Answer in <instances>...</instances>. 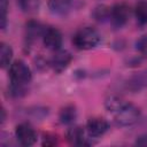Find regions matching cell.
Segmentation results:
<instances>
[{
  "mask_svg": "<svg viewBox=\"0 0 147 147\" xmlns=\"http://www.w3.org/2000/svg\"><path fill=\"white\" fill-rule=\"evenodd\" d=\"M10 93L14 96H21L25 93V86L31 82L32 74L28 64L22 60L14 61L9 67Z\"/></svg>",
  "mask_w": 147,
  "mask_h": 147,
  "instance_id": "cell-1",
  "label": "cell"
},
{
  "mask_svg": "<svg viewBox=\"0 0 147 147\" xmlns=\"http://www.w3.org/2000/svg\"><path fill=\"white\" fill-rule=\"evenodd\" d=\"M57 144V137L52 133H45L44 134V140L42 145L44 146H54Z\"/></svg>",
  "mask_w": 147,
  "mask_h": 147,
  "instance_id": "cell-19",
  "label": "cell"
},
{
  "mask_svg": "<svg viewBox=\"0 0 147 147\" xmlns=\"http://www.w3.org/2000/svg\"><path fill=\"white\" fill-rule=\"evenodd\" d=\"M126 87L132 92H137L142 88H146L147 87V69L131 76L126 80Z\"/></svg>",
  "mask_w": 147,
  "mask_h": 147,
  "instance_id": "cell-11",
  "label": "cell"
},
{
  "mask_svg": "<svg viewBox=\"0 0 147 147\" xmlns=\"http://www.w3.org/2000/svg\"><path fill=\"white\" fill-rule=\"evenodd\" d=\"M110 9L111 8L103 5L98 6L93 11V16L96 21H105L106 18H110Z\"/></svg>",
  "mask_w": 147,
  "mask_h": 147,
  "instance_id": "cell-17",
  "label": "cell"
},
{
  "mask_svg": "<svg viewBox=\"0 0 147 147\" xmlns=\"http://www.w3.org/2000/svg\"><path fill=\"white\" fill-rule=\"evenodd\" d=\"M137 49L138 52L144 55V56H147V34L142 36L138 41H137Z\"/></svg>",
  "mask_w": 147,
  "mask_h": 147,
  "instance_id": "cell-18",
  "label": "cell"
},
{
  "mask_svg": "<svg viewBox=\"0 0 147 147\" xmlns=\"http://www.w3.org/2000/svg\"><path fill=\"white\" fill-rule=\"evenodd\" d=\"M65 137H67V140L75 146H85L90 144L87 141V138L85 137V131L80 126H72L68 129Z\"/></svg>",
  "mask_w": 147,
  "mask_h": 147,
  "instance_id": "cell-10",
  "label": "cell"
},
{
  "mask_svg": "<svg viewBox=\"0 0 147 147\" xmlns=\"http://www.w3.org/2000/svg\"><path fill=\"white\" fill-rule=\"evenodd\" d=\"M71 60H72V57H71V54L69 52L63 51V49H59L55 52V54L51 59L49 64L55 72L60 74L68 68Z\"/></svg>",
  "mask_w": 147,
  "mask_h": 147,
  "instance_id": "cell-8",
  "label": "cell"
},
{
  "mask_svg": "<svg viewBox=\"0 0 147 147\" xmlns=\"http://www.w3.org/2000/svg\"><path fill=\"white\" fill-rule=\"evenodd\" d=\"M134 15L140 25L147 24V1L141 0L134 7Z\"/></svg>",
  "mask_w": 147,
  "mask_h": 147,
  "instance_id": "cell-14",
  "label": "cell"
},
{
  "mask_svg": "<svg viewBox=\"0 0 147 147\" xmlns=\"http://www.w3.org/2000/svg\"><path fill=\"white\" fill-rule=\"evenodd\" d=\"M114 121L118 126H130L134 124L140 116V110L129 101H125L114 113Z\"/></svg>",
  "mask_w": 147,
  "mask_h": 147,
  "instance_id": "cell-3",
  "label": "cell"
},
{
  "mask_svg": "<svg viewBox=\"0 0 147 147\" xmlns=\"http://www.w3.org/2000/svg\"><path fill=\"white\" fill-rule=\"evenodd\" d=\"M42 41L46 48L51 51H59L62 46V34L61 32L55 28H46L44 34H42Z\"/></svg>",
  "mask_w": 147,
  "mask_h": 147,
  "instance_id": "cell-6",
  "label": "cell"
},
{
  "mask_svg": "<svg viewBox=\"0 0 147 147\" xmlns=\"http://www.w3.org/2000/svg\"><path fill=\"white\" fill-rule=\"evenodd\" d=\"M17 3L24 13H34L39 8V0H17Z\"/></svg>",
  "mask_w": 147,
  "mask_h": 147,
  "instance_id": "cell-16",
  "label": "cell"
},
{
  "mask_svg": "<svg viewBox=\"0 0 147 147\" xmlns=\"http://www.w3.org/2000/svg\"><path fill=\"white\" fill-rule=\"evenodd\" d=\"M109 127L108 122L102 117H92L86 123V131L90 137L96 138L103 136Z\"/></svg>",
  "mask_w": 147,
  "mask_h": 147,
  "instance_id": "cell-7",
  "label": "cell"
},
{
  "mask_svg": "<svg viewBox=\"0 0 147 147\" xmlns=\"http://www.w3.org/2000/svg\"><path fill=\"white\" fill-rule=\"evenodd\" d=\"M76 117H77V110H76L75 106H72V105H68V106L63 107L59 114L60 122L62 124H65V125L74 123Z\"/></svg>",
  "mask_w": 147,
  "mask_h": 147,
  "instance_id": "cell-13",
  "label": "cell"
},
{
  "mask_svg": "<svg viewBox=\"0 0 147 147\" xmlns=\"http://www.w3.org/2000/svg\"><path fill=\"white\" fill-rule=\"evenodd\" d=\"M11 57H13L11 47L6 42H1L0 44V64H1V68L8 67L10 64Z\"/></svg>",
  "mask_w": 147,
  "mask_h": 147,
  "instance_id": "cell-15",
  "label": "cell"
},
{
  "mask_svg": "<svg viewBox=\"0 0 147 147\" xmlns=\"http://www.w3.org/2000/svg\"><path fill=\"white\" fill-rule=\"evenodd\" d=\"M46 28L40 24L39 22H36V21H30L26 23V26H25V39L28 42H32L34 41L38 37L42 36L44 32H45Z\"/></svg>",
  "mask_w": 147,
  "mask_h": 147,
  "instance_id": "cell-12",
  "label": "cell"
},
{
  "mask_svg": "<svg viewBox=\"0 0 147 147\" xmlns=\"http://www.w3.org/2000/svg\"><path fill=\"white\" fill-rule=\"evenodd\" d=\"M15 137L22 146H32L37 141V133L29 123H21L15 129Z\"/></svg>",
  "mask_w": 147,
  "mask_h": 147,
  "instance_id": "cell-4",
  "label": "cell"
},
{
  "mask_svg": "<svg viewBox=\"0 0 147 147\" xmlns=\"http://www.w3.org/2000/svg\"><path fill=\"white\" fill-rule=\"evenodd\" d=\"M48 9L53 15L65 16L72 8V0H48Z\"/></svg>",
  "mask_w": 147,
  "mask_h": 147,
  "instance_id": "cell-9",
  "label": "cell"
},
{
  "mask_svg": "<svg viewBox=\"0 0 147 147\" xmlns=\"http://www.w3.org/2000/svg\"><path fill=\"white\" fill-rule=\"evenodd\" d=\"M130 16V8L126 3H116L110 9V21L115 28H122L126 24Z\"/></svg>",
  "mask_w": 147,
  "mask_h": 147,
  "instance_id": "cell-5",
  "label": "cell"
},
{
  "mask_svg": "<svg viewBox=\"0 0 147 147\" xmlns=\"http://www.w3.org/2000/svg\"><path fill=\"white\" fill-rule=\"evenodd\" d=\"M7 9H8L7 0H1V28L2 29H5L7 23Z\"/></svg>",
  "mask_w": 147,
  "mask_h": 147,
  "instance_id": "cell-20",
  "label": "cell"
},
{
  "mask_svg": "<svg viewBox=\"0 0 147 147\" xmlns=\"http://www.w3.org/2000/svg\"><path fill=\"white\" fill-rule=\"evenodd\" d=\"M100 40H101L100 33L94 28L91 26H85L79 29L72 38L74 45L78 49H83V51H87L96 47Z\"/></svg>",
  "mask_w": 147,
  "mask_h": 147,
  "instance_id": "cell-2",
  "label": "cell"
}]
</instances>
